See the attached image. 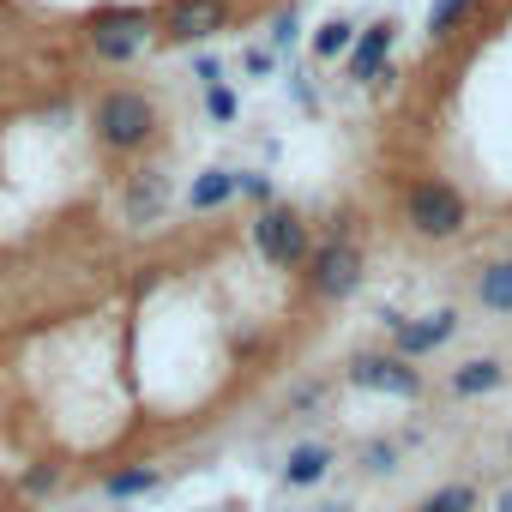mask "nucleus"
I'll use <instances>...</instances> for the list:
<instances>
[{"instance_id": "nucleus-11", "label": "nucleus", "mask_w": 512, "mask_h": 512, "mask_svg": "<svg viewBox=\"0 0 512 512\" xmlns=\"http://www.w3.org/2000/svg\"><path fill=\"white\" fill-rule=\"evenodd\" d=\"M332 464H338V452H332L326 440H296L290 458L278 464V482H284V488H314V482L332 476Z\"/></svg>"}, {"instance_id": "nucleus-22", "label": "nucleus", "mask_w": 512, "mask_h": 512, "mask_svg": "<svg viewBox=\"0 0 512 512\" xmlns=\"http://www.w3.org/2000/svg\"><path fill=\"white\" fill-rule=\"evenodd\" d=\"M296 43H302V19H296V7H290V13H278V19H272V49H284V55H290Z\"/></svg>"}, {"instance_id": "nucleus-28", "label": "nucleus", "mask_w": 512, "mask_h": 512, "mask_svg": "<svg viewBox=\"0 0 512 512\" xmlns=\"http://www.w3.org/2000/svg\"><path fill=\"white\" fill-rule=\"evenodd\" d=\"M506 452H512V440H506Z\"/></svg>"}, {"instance_id": "nucleus-21", "label": "nucleus", "mask_w": 512, "mask_h": 512, "mask_svg": "<svg viewBox=\"0 0 512 512\" xmlns=\"http://www.w3.org/2000/svg\"><path fill=\"white\" fill-rule=\"evenodd\" d=\"M19 488H25V494H55V488H61V464H31V470L19 476Z\"/></svg>"}, {"instance_id": "nucleus-26", "label": "nucleus", "mask_w": 512, "mask_h": 512, "mask_svg": "<svg viewBox=\"0 0 512 512\" xmlns=\"http://www.w3.org/2000/svg\"><path fill=\"white\" fill-rule=\"evenodd\" d=\"M494 512H512V488H500V500H494Z\"/></svg>"}, {"instance_id": "nucleus-27", "label": "nucleus", "mask_w": 512, "mask_h": 512, "mask_svg": "<svg viewBox=\"0 0 512 512\" xmlns=\"http://www.w3.org/2000/svg\"><path fill=\"white\" fill-rule=\"evenodd\" d=\"M314 512H356V506H314Z\"/></svg>"}, {"instance_id": "nucleus-6", "label": "nucleus", "mask_w": 512, "mask_h": 512, "mask_svg": "<svg viewBox=\"0 0 512 512\" xmlns=\"http://www.w3.org/2000/svg\"><path fill=\"white\" fill-rule=\"evenodd\" d=\"M350 386H362V392H386V398H422V374L410 368V356H398V350H368V356H356L350 362Z\"/></svg>"}, {"instance_id": "nucleus-15", "label": "nucleus", "mask_w": 512, "mask_h": 512, "mask_svg": "<svg viewBox=\"0 0 512 512\" xmlns=\"http://www.w3.org/2000/svg\"><path fill=\"white\" fill-rule=\"evenodd\" d=\"M157 488H163V470L157 464H127V470H115L103 482L109 500H139V494H157Z\"/></svg>"}, {"instance_id": "nucleus-12", "label": "nucleus", "mask_w": 512, "mask_h": 512, "mask_svg": "<svg viewBox=\"0 0 512 512\" xmlns=\"http://www.w3.org/2000/svg\"><path fill=\"white\" fill-rule=\"evenodd\" d=\"M446 386H452V398H488V392L506 386V362H500V356H470V362L452 368Z\"/></svg>"}, {"instance_id": "nucleus-25", "label": "nucleus", "mask_w": 512, "mask_h": 512, "mask_svg": "<svg viewBox=\"0 0 512 512\" xmlns=\"http://www.w3.org/2000/svg\"><path fill=\"white\" fill-rule=\"evenodd\" d=\"M193 73H199V85H217V79H223L217 55H193Z\"/></svg>"}, {"instance_id": "nucleus-24", "label": "nucleus", "mask_w": 512, "mask_h": 512, "mask_svg": "<svg viewBox=\"0 0 512 512\" xmlns=\"http://www.w3.org/2000/svg\"><path fill=\"white\" fill-rule=\"evenodd\" d=\"M241 67H247L253 79H266V73H272V49H247V55H241Z\"/></svg>"}, {"instance_id": "nucleus-20", "label": "nucleus", "mask_w": 512, "mask_h": 512, "mask_svg": "<svg viewBox=\"0 0 512 512\" xmlns=\"http://www.w3.org/2000/svg\"><path fill=\"white\" fill-rule=\"evenodd\" d=\"M362 470H368V476H392V470H398V446H392V440H368V446H362Z\"/></svg>"}, {"instance_id": "nucleus-10", "label": "nucleus", "mask_w": 512, "mask_h": 512, "mask_svg": "<svg viewBox=\"0 0 512 512\" xmlns=\"http://www.w3.org/2000/svg\"><path fill=\"white\" fill-rule=\"evenodd\" d=\"M169 211V175L163 169H139L133 181H127V193H121V223L127 229H145V223H157Z\"/></svg>"}, {"instance_id": "nucleus-4", "label": "nucleus", "mask_w": 512, "mask_h": 512, "mask_svg": "<svg viewBox=\"0 0 512 512\" xmlns=\"http://www.w3.org/2000/svg\"><path fill=\"white\" fill-rule=\"evenodd\" d=\"M85 37H91L97 61H133V55H145V43L157 37V19H151L145 7H97Z\"/></svg>"}, {"instance_id": "nucleus-23", "label": "nucleus", "mask_w": 512, "mask_h": 512, "mask_svg": "<svg viewBox=\"0 0 512 512\" xmlns=\"http://www.w3.org/2000/svg\"><path fill=\"white\" fill-rule=\"evenodd\" d=\"M241 193H247V199H260V205H272V181H266V175H253V169H241Z\"/></svg>"}, {"instance_id": "nucleus-18", "label": "nucleus", "mask_w": 512, "mask_h": 512, "mask_svg": "<svg viewBox=\"0 0 512 512\" xmlns=\"http://www.w3.org/2000/svg\"><path fill=\"white\" fill-rule=\"evenodd\" d=\"M416 512H476V488H470V482H446V488L422 494Z\"/></svg>"}, {"instance_id": "nucleus-17", "label": "nucleus", "mask_w": 512, "mask_h": 512, "mask_svg": "<svg viewBox=\"0 0 512 512\" xmlns=\"http://www.w3.org/2000/svg\"><path fill=\"white\" fill-rule=\"evenodd\" d=\"M470 13H476V0H434V7H428V37H434V43H446Z\"/></svg>"}, {"instance_id": "nucleus-7", "label": "nucleus", "mask_w": 512, "mask_h": 512, "mask_svg": "<svg viewBox=\"0 0 512 512\" xmlns=\"http://www.w3.org/2000/svg\"><path fill=\"white\" fill-rule=\"evenodd\" d=\"M392 49H398V25L392 19H374V25H362L356 31V43H350V79L356 85H380V79H392Z\"/></svg>"}, {"instance_id": "nucleus-8", "label": "nucleus", "mask_w": 512, "mask_h": 512, "mask_svg": "<svg viewBox=\"0 0 512 512\" xmlns=\"http://www.w3.org/2000/svg\"><path fill=\"white\" fill-rule=\"evenodd\" d=\"M452 338H458V314H452V308H434V314H416V320L404 314V326L392 332V350L416 362V356H434V350L452 344Z\"/></svg>"}, {"instance_id": "nucleus-3", "label": "nucleus", "mask_w": 512, "mask_h": 512, "mask_svg": "<svg viewBox=\"0 0 512 512\" xmlns=\"http://www.w3.org/2000/svg\"><path fill=\"white\" fill-rule=\"evenodd\" d=\"M253 247H260V260L266 266H278V272H302L308 260H314V241H308V223H302V211H290V205H260V217H253Z\"/></svg>"}, {"instance_id": "nucleus-19", "label": "nucleus", "mask_w": 512, "mask_h": 512, "mask_svg": "<svg viewBox=\"0 0 512 512\" xmlns=\"http://www.w3.org/2000/svg\"><path fill=\"white\" fill-rule=\"evenodd\" d=\"M205 115H211V121H235V115H241V97L217 79V85H205Z\"/></svg>"}, {"instance_id": "nucleus-9", "label": "nucleus", "mask_w": 512, "mask_h": 512, "mask_svg": "<svg viewBox=\"0 0 512 512\" xmlns=\"http://www.w3.org/2000/svg\"><path fill=\"white\" fill-rule=\"evenodd\" d=\"M223 19H229L223 0H175V7L163 13L157 37H169V43H205L211 31H223Z\"/></svg>"}, {"instance_id": "nucleus-5", "label": "nucleus", "mask_w": 512, "mask_h": 512, "mask_svg": "<svg viewBox=\"0 0 512 512\" xmlns=\"http://www.w3.org/2000/svg\"><path fill=\"white\" fill-rule=\"evenodd\" d=\"M308 284L320 302H350L362 290V247L332 235L326 247H314V260H308Z\"/></svg>"}, {"instance_id": "nucleus-13", "label": "nucleus", "mask_w": 512, "mask_h": 512, "mask_svg": "<svg viewBox=\"0 0 512 512\" xmlns=\"http://www.w3.org/2000/svg\"><path fill=\"white\" fill-rule=\"evenodd\" d=\"M241 193V169H199L193 175V187H187V211H223L229 199Z\"/></svg>"}, {"instance_id": "nucleus-2", "label": "nucleus", "mask_w": 512, "mask_h": 512, "mask_svg": "<svg viewBox=\"0 0 512 512\" xmlns=\"http://www.w3.org/2000/svg\"><path fill=\"white\" fill-rule=\"evenodd\" d=\"M404 223H410V235H422V241H452V235H464L470 205H464V193H458L452 181L422 175V181L404 193Z\"/></svg>"}, {"instance_id": "nucleus-1", "label": "nucleus", "mask_w": 512, "mask_h": 512, "mask_svg": "<svg viewBox=\"0 0 512 512\" xmlns=\"http://www.w3.org/2000/svg\"><path fill=\"white\" fill-rule=\"evenodd\" d=\"M91 133L103 151H145L157 139V103L145 91H103L91 109Z\"/></svg>"}, {"instance_id": "nucleus-16", "label": "nucleus", "mask_w": 512, "mask_h": 512, "mask_svg": "<svg viewBox=\"0 0 512 512\" xmlns=\"http://www.w3.org/2000/svg\"><path fill=\"white\" fill-rule=\"evenodd\" d=\"M356 31H362V25H350V19H338V13H332V19L308 37L314 61H344V55H350V43H356Z\"/></svg>"}, {"instance_id": "nucleus-14", "label": "nucleus", "mask_w": 512, "mask_h": 512, "mask_svg": "<svg viewBox=\"0 0 512 512\" xmlns=\"http://www.w3.org/2000/svg\"><path fill=\"white\" fill-rule=\"evenodd\" d=\"M476 302L482 314H512V260H488L476 272Z\"/></svg>"}]
</instances>
